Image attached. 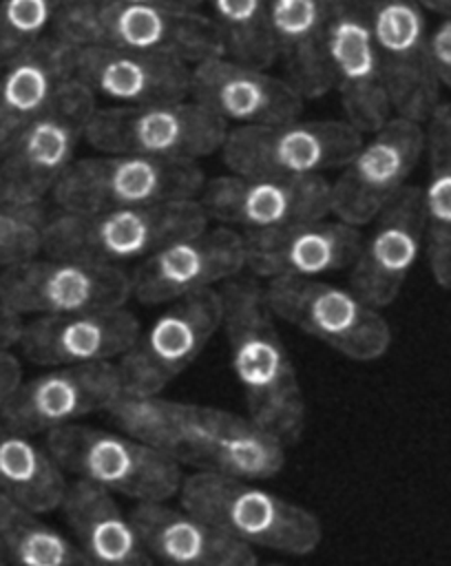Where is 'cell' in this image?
<instances>
[{"instance_id": "cell-1", "label": "cell", "mask_w": 451, "mask_h": 566, "mask_svg": "<svg viewBox=\"0 0 451 566\" xmlns=\"http://www.w3.org/2000/svg\"><path fill=\"white\" fill-rule=\"evenodd\" d=\"M106 413L126 433L172 462L245 480H270L285 467V444L248 416L226 409L122 394Z\"/></svg>"}, {"instance_id": "cell-2", "label": "cell", "mask_w": 451, "mask_h": 566, "mask_svg": "<svg viewBox=\"0 0 451 566\" xmlns=\"http://www.w3.org/2000/svg\"><path fill=\"white\" fill-rule=\"evenodd\" d=\"M230 365L245 396L248 418L285 447L305 429V396L279 334L265 287L254 276H234L219 290Z\"/></svg>"}, {"instance_id": "cell-3", "label": "cell", "mask_w": 451, "mask_h": 566, "mask_svg": "<svg viewBox=\"0 0 451 566\" xmlns=\"http://www.w3.org/2000/svg\"><path fill=\"white\" fill-rule=\"evenodd\" d=\"M51 33L71 46L124 49L188 66L226 53L210 15L164 4L64 0Z\"/></svg>"}, {"instance_id": "cell-4", "label": "cell", "mask_w": 451, "mask_h": 566, "mask_svg": "<svg viewBox=\"0 0 451 566\" xmlns=\"http://www.w3.org/2000/svg\"><path fill=\"white\" fill-rule=\"evenodd\" d=\"M208 223L210 219L199 199L113 208L88 214L57 212L44 219L42 254L122 268V263H139L168 241L197 232Z\"/></svg>"}, {"instance_id": "cell-5", "label": "cell", "mask_w": 451, "mask_h": 566, "mask_svg": "<svg viewBox=\"0 0 451 566\" xmlns=\"http://www.w3.org/2000/svg\"><path fill=\"white\" fill-rule=\"evenodd\" d=\"M179 506L226 531L230 537L281 555L303 557L323 542L318 517L256 480L195 471L183 478Z\"/></svg>"}, {"instance_id": "cell-6", "label": "cell", "mask_w": 451, "mask_h": 566, "mask_svg": "<svg viewBox=\"0 0 451 566\" xmlns=\"http://www.w3.org/2000/svg\"><path fill=\"white\" fill-rule=\"evenodd\" d=\"M97 95L73 73L55 102L27 124L0 155V206L33 210L77 159Z\"/></svg>"}, {"instance_id": "cell-7", "label": "cell", "mask_w": 451, "mask_h": 566, "mask_svg": "<svg viewBox=\"0 0 451 566\" xmlns=\"http://www.w3.org/2000/svg\"><path fill=\"white\" fill-rule=\"evenodd\" d=\"M44 436V447L66 475L111 495L135 504L168 502L181 489V467L126 431L69 424Z\"/></svg>"}, {"instance_id": "cell-8", "label": "cell", "mask_w": 451, "mask_h": 566, "mask_svg": "<svg viewBox=\"0 0 451 566\" xmlns=\"http://www.w3.org/2000/svg\"><path fill=\"white\" fill-rule=\"evenodd\" d=\"M206 177L192 161H168L130 153L75 159L51 192L60 212H102L199 199Z\"/></svg>"}, {"instance_id": "cell-9", "label": "cell", "mask_w": 451, "mask_h": 566, "mask_svg": "<svg viewBox=\"0 0 451 566\" xmlns=\"http://www.w3.org/2000/svg\"><path fill=\"white\" fill-rule=\"evenodd\" d=\"M228 126L190 95L137 106H97L84 139L99 153L192 161L221 150Z\"/></svg>"}, {"instance_id": "cell-10", "label": "cell", "mask_w": 451, "mask_h": 566, "mask_svg": "<svg viewBox=\"0 0 451 566\" xmlns=\"http://www.w3.org/2000/svg\"><path fill=\"white\" fill-rule=\"evenodd\" d=\"M363 133L347 119H287L279 124L228 128L223 164L237 175L323 177L340 168L360 146Z\"/></svg>"}, {"instance_id": "cell-11", "label": "cell", "mask_w": 451, "mask_h": 566, "mask_svg": "<svg viewBox=\"0 0 451 566\" xmlns=\"http://www.w3.org/2000/svg\"><path fill=\"white\" fill-rule=\"evenodd\" d=\"M265 296L276 318L349 360H378L391 345L382 312L352 287L323 279H274L265 283Z\"/></svg>"}, {"instance_id": "cell-12", "label": "cell", "mask_w": 451, "mask_h": 566, "mask_svg": "<svg viewBox=\"0 0 451 566\" xmlns=\"http://www.w3.org/2000/svg\"><path fill=\"white\" fill-rule=\"evenodd\" d=\"M424 157V124L391 115L365 133L360 146L329 181V214L363 228L405 188Z\"/></svg>"}, {"instance_id": "cell-13", "label": "cell", "mask_w": 451, "mask_h": 566, "mask_svg": "<svg viewBox=\"0 0 451 566\" xmlns=\"http://www.w3.org/2000/svg\"><path fill=\"white\" fill-rule=\"evenodd\" d=\"M223 298L219 290H203L172 303L139 329L130 349L115 363L126 396H159L179 374H183L212 336L221 329Z\"/></svg>"}, {"instance_id": "cell-14", "label": "cell", "mask_w": 451, "mask_h": 566, "mask_svg": "<svg viewBox=\"0 0 451 566\" xmlns=\"http://www.w3.org/2000/svg\"><path fill=\"white\" fill-rule=\"evenodd\" d=\"M130 298V274L117 265L38 254L0 270V303L18 316L124 307Z\"/></svg>"}, {"instance_id": "cell-15", "label": "cell", "mask_w": 451, "mask_h": 566, "mask_svg": "<svg viewBox=\"0 0 451 566\" xmlns=\"http://www.w3.org/2000/svg\"><path fill=\"white\" fill-rule=\"evenodd\" d=\"M396 115L420 124L440 102L429 55V22L418 0H360Z\"/></svg>"}, {"instance_id": "cell-16", "label": "cell", "mask_w": 451, "mask_h": 566, "mask_svg": "<svg viewBox=\"0 0 451 566\" xmlns=\"http://www.w3.org/2000/svg\"><path fill=\"white\" fill-rule=\"evenodd\" d=\"M245 270V239L228 226H206L177 237L141 259L130 274L133 298L166 305L177 298L214 290Z\"/></svg>"}, {"instance_id": "cell-17", "label": "cell", "mask_w": 451, "mask_h": 566, "mask_svg": "<svg viewBox=\"0 0 451 566\" xmlns=\"http://www.w3.org/2000/svg\"><path fill=\"white\" fill-rule=\"evenodd\" d=\"M199 201L219 226L241 234L268 232L329 217V181L228 172L203 184Z\"/></svg>"}, {"instance_id": "cell-18", "label": "cell", "mask_w": 451, "mask_h": 566, "mask_svg": "<svg viewBox=\"0 0 451 566\" xmlns=\"http://www.w3.org/2000/svg\"><path fill=\"white\" fill-rule=\"evenodd\" d=\"M323 46L345 119L363 135L385 124L394 111L382 64L360 0H323Z\"/></svg>"}, {"instance_id": "cell-19", "label": "cell", "mask_w": 451, "mask_h": 566, "mask_svg": "<svg viewBox=\"0 0 451 566\" xmlns=\"http://www.w3.org/2000/svg\"><path fill=\"white\" fill-rule=\"evenodd\" d=\"M122 396L115 363L60 365L22 380L0 407V420L35 436L77 424V420L106 411Z\"/></svg>"}, {"instance_id": "cell-20", "label": "cell", "mask_w": 451, "mask_h": 566, "mask_svg": "<svg viewBox=\"0 0 451 566\" xmlns=\"http://www.w3.org/2000/svg\"><path fill=\"white\" fill-rule=\"evenodd\" d=\"M190 97L228 128L287 122L301 117L305 106L303 95L283 75L226 53L190 66Z\"/></svg>"}, {"instance_id": "cell-21", "label": "cell", "mask_w": 451, "mask_h": 566, "mask_svg": "<svg viewBox=\"0 0 451 566\" xmlns=\"http://www.w3.org/2000/svg\"><path fill=\"white\" fill-rule=\"evenodd\" d=\"M369 226L349 265V287L369 305L385 310L398 298L424 250L420 186H405Z\"/></svg>"}, {"instance_id": "cell-22", "label": "cell", "mask_w": 451, "mask_h": 566, "mask_svg": "<svg viewBox=\"0 0 451 566\" xmlns=\"http://www.w3.org/2000/svg\"><path fill=\"white\" fill-rule=\"evenodd\" d=\"M245 270L259 281L321 279L347 270L360 248V228L340 219H312L268 232H248Z\"/></svg>"}, {"instance_id": "cell-23", "label": "cell", "mask_w": 451, "mask_h": 566, "mask_svg": "<svg viewBox=\"0 0 451 566\" xmlns=\"http://www.w3.org/2000/svg\"><path fill=\"white\" fill-rule=\"evenodd\" d=\"M139 329V318L126 305L33 316L22 325L18 347L27 360L42 367L115 363L130 349Z\"/></svg>"}, {"instance_id": "cell-24", "label": "cell", "mask_w": 451, "mask_h": 566, "mask_svg": "<svg viewBox=\"0 0 451 566\" xmlns=\"http://www.w3.org/2000/svg\"><path fill=\"white\" fill-rule=\"evenodd\" d=\"M128 515L157 566H259L254 548L183 506L139 502Z\"/></svg>"}, {"instance_id": "cell-25", "label": "cell", "mask_w": 451, "mask_h": 566, "mask_svg": "<svg viewBox=\"0 0 451 566\" xmlns=\"http://www.w3.org/2000/svg\"><path fill=\"white\" fill-rule=\"evenodd\" d=\"M73 73L97 97L117 106L190 95V66L148 53L111 46H75Z\"/></svg>"}, {"instance_id": "cell-26", "label": "cell", "mask_w": 451, "mask_h": 566, "mask_svg": "<svg viewBox=\"0 0 451 566\" xmlns=\"http://www.w3.org/2000/svg\"><path fill=\"white\" fill-rule=\"evenodd\" d=\"M75 46L49 33L2 66L0 73V155L7 144L40 117L73 77Z\"/></svg>"}, {"instance_id": "cell-27", "label": "cell", "mask_w": 451, "mask_h": 566, "mask_svg": "<svg viewBox=\"0 0 451 566\" xmlns=\"http://www.w3.org/2000/svg\"><path fill=\"white\" fill-rule=\"evenodd\" d=\"M60 509L75 544L93 566H157L135 522L111 493L71 480Z\"/></svg>"}, {"instance_id": "cell-28", "label": "cell", "mask_w": 451, "mask_h": 566, "mask_svg": "<svg viewBox=\"0 0 451 566\" xmlns=\"http://www.w3.org/2000/svg\"><path fill=\"white\" fill-rule=\"evenodd\" d=\"M265 11L283 77L305 102L327 95L332 75L323 46V0H265Z\"/></svg>"}, {"instance_id": "cell-29", "label": "cell", "mask_w": 451, "mask_h": 566, "mask_svg": "<svg viewBox=\"0 0 451 566\" xmlns=\"http://www.w3.org/2000/svg\"><path fill=\"white\" fill-rule=\"evenodd\" d=\"M424 254L438 287L451 292V102L440 99L424 122Z\"/></svg>"}, {"instance_id": "cell-30", "label": "cell", "mask_w": 451, "mask_h": 566, "mask_svg": "<svg viewBox=\"0 0 451 566\" xmlns=\"http://www.w3.org/2000/svg\"><path fill=\"white\" fill-rule=\"evenodd\" d=\"M69 475L46 447L0 420V493L33 513L57 511Z\"/></svg>"}, {"instance_id": "cell-31", "label": "cell", "mask_w": 451, "mask_h": 566, "mask_svg": "<svg viewBox=\"0 0 451 566\" xmlns=\"http://www.w3.org/2000/svg\"><path fill=\"white\" fill-rule=\"evenodd\" d=\"M0 555L11 566H93L73 537L0 493Z\"/></svg>"}, {"instance_id": "cell-32", "label": "cell", "mask_w": 451, "mask_h": 566, "mask_svg": "<svg viewBox=\"0 0 451 566\" xmlns=\"http://www.w3.org/2000/svg\"><path fill=\"white\" fill-rule=\"evenodd\" d=\"M210 9L226 55L270 69L276 62L265 0H203Z\"/></svg>"}, {"instance_id": "cell-33", "label": "cell", "mask_w": 451, "mask_h": 566, "mask_svg": "<svg viewBox=\"0 0 451 566\" xmlns=\"http://www.w3.org/2000/svg\"><path fill=\"white\" fill-rule=\"evenodd\" d=\"M64 0H0V69L46 38Z\"/></svg>"}, {"instance_id": "cell-34", "label": "cell", "mask_w": 451, "mask_h": 566, "mask_svg": "<svg viewBox=\"0 0 451 566\" xmlns=\"http://www.w3.org/2000/svg\"><path fill=\"white\" fill-rule=\"evenodd\" d=\"M42 226L40 208L13 210L0 206V270L42 254Z\"/></svg>"}, {"instance_id": "cell-35", "label": "cell", "mask_w": 451, "mask_h": 566, "mask_svg": "<svg viewBox=\"0 0 451 566\" xmlns=\"http://www.w3.org/2000/svg\"><path fill=\"white\" fill-rule=\"evenodd\" d=\"M429 55L440 88L451 91V20H442L429 35Z\"/></svg>"}, {"instance_id": "cell-36", "label": "cell", "mask_w": 451, "mask_h": 566, "mask_svg": "<svg viewBox=\"0 0 451 566\" xmlns=\"http://www.w3.org/2000/svg\"><path fill=\"white\" fill-rule=\"evenodd\" d=\"M22 382V363L11 349L0 352V407L11 398V394Z\"/></svg>"}, {"instance_id": "cell-37", "label": "cell", "mask_w": 451, "mask_h": 566, "mask_svg": "<svg viewBox=\"0 0 451 566\" xmlns=\"http://www.w3.org/2000/svg\"><path fill=\"white\" fill-rule=\"evenodd\" d=\"M22 325H24L22 316H18L15 312H11L7 305L0 303V352L18 345Z\"/></svg>"}, {"instance_id": "cell-38", "label": "cell", "mask_w": 451, "mask_h": 566, "mask_svg": "<svg viewBox=\"0 0 451 566\" xmlns=\"http://www.w3.org/2000/svg\"><path fill=\"white\" fill-rule=\"evenodd\" d=\"M117 2H137V4H164L177 9H199L203 0H117Z\"/></svg>"}, {"instance_id": "cell-39", "label": "cell", "mask_w": 451, "mask_h": 566, "mask_svg": "<svg viewBox=\"0 0 451 566\" xmlns=\"http://www.w3.org/2000/svg\"><path fill=\"white\" fill-rule=\"evenodd\" d=\"M424 11H433L442 15V20H451V0H418Z\"/></svg>"}, {"instance_id": "cell-40", "label": "cell", "mask_w": 451, "mask_h": 566, "mask_svg": "<svg viewBox=\"0 0 451 566\" xmlns=\"http://www.w3.org/2000/svg\"><path fill=\"white\" fill-rule=\"evenodd\" d=\"M0 566H9V564H7V559H4L2 555H0Z\"/></svg>"}, {"instance_id": "cell-41", "label": "cell", "mask_w": 451, "mask_h": 566, "mask_svg": "<svg viewBox=\"0 0 451 566\" xmlns=\"http://www.w3.org/2000/svg\"><path fill=\"white\" fill-rule=\"evenodd\" d=\"M259 566H283V564H259Z\"/></svg>"}]
</instances>
